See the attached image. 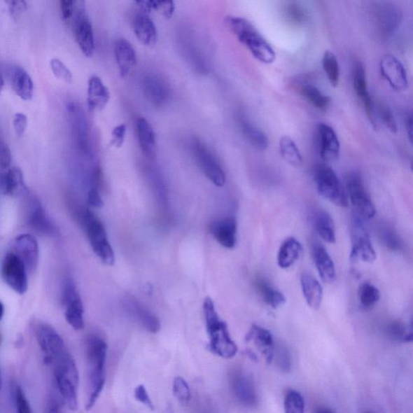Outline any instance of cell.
<instances>
[{"instance_id":"6da1fadb","label":"cell","mask_w":413,"mask_h":413,"mask_svg":"<svg viewBox=\"0 0 413 413\" xmlns=\"http://www.w3.org/2000/svg\"><path fill=\"white\" fill-rule=\"evenodd\" d=\"M36 339L46 362L52 368L54 375L66 376L78 385V372L71 354L64 340L51 326L41 324L36 328Z\"/></svg>"},{"instance_id":"7a4b0ae2","label":"cell","mask_w":413,"mask_h":413,"mask_svg":"<svg viewBox=\"0 0 413 413\" xmlns=\"http://www.w3.org/2000/svg\"><path fill=\"white\" fill-rule=\"evenodd\" d=\"M108 346L102 337L92 335L86 342L88 370V398L86 410H91L99 399L106 383L105 364Z\"/></svg>"},{"instance_id":"3957f363","label":"cell","mask_w":413,"mask_h":413,"mask_svg":"<svg viewBox=\"0 0 413 413\" xmlns=\"http://www.w3.org/2000/svg\"><path fill=\"white\" fill-rule=\"evenodd\" d=\"M204 312L206 332L209 337L210 351L222 358H234L237 353V346L230 335L226 323L217 314L214 301L211 298L204 300Z\"/></svg>"},{"instance_id":"277c9868","label":"cell","mask_w":413,"mask_h":413,"mask_svg":"<svg viewBox=\"0 0 413 413\" xmlns=\"http://www.w3.org/2000/svg\"><path fill=\"white\" fill-rule=\"evenodd\" d=\"M232 33L244 45L257 60L264 64H272L275 60V52L271 45L248 20L238 17L227 19Z\"/></svg>"},{"instance_id":"5b68a950","label":"cell","mask_w":413,"mask_h":413,"mask_svg":"<svg viewBox=\"0 0 413 413\" xmlns=\"http://www.w3.org/2000/svg\"><path fill=\"white\" fill-rule=\"evenodd\" d=\"M83 223L94 253L104 264L112 266L115 262L114 251L102 222L91 211L85 209Z\"/></svg>"},{"instance_id":"8992f818","label":"cell","mask_w":413,"mask_h":413,"mask_svg":"<svg viewBox=\"0 0 413 413\" xmlns=\"http://www.w3.org/2000/svg\"><path fill=\"white\" fill-rule=\"evenodd\" d=\"M314 178L317 190L322 197L333 204L346 208L349 204L346 190L331 167L321 164L316 167Z\"/></svg>"},{"instance_id":"52a82bcc","label":"cell","mask_w":413,"mask_h":413,"mask_svg":"<svg viewBox=\"0 0 413 413\" xmlns=\"http://www.w3.org/2000/svg\"><path fill=\"white\" fill-rule=\"evenodd\" d=\"M372 21L376 36L386 40L398 29L402 14L394 4L386 2L374 3L372 9Z\"/></svg>"},{"instance_id":"ba28073f","label":"cell","mask_w":413,"mask_h":413,"mask_svg":"<svg viewBox=\"0 0 413 413\" xmlns=\"http://www.w3.org/2000/svg\"><path fill=\"white\" fill-rule=\"evenodd\" d=\"M346 194L358 216L363 220L374 218L375 206L370 199L361 176L358 173L348 174L346 180Z\"/></svg>"},{"instance_id":"9c48e42d","label":"cell","mask_w":413,"mask_h":413,"mask_svg":"<svg viewBox=\"0 0 413 413\" xmlns=\"http://www.w3.org/2000/svg\"><path fill=\"white\" fill-rule=\"evenodd\" d=\"M1 277L15 293L23 295L29 288L28 270L20 258L13 252L4 257L1 263Z\"/></svg>"},{"instance_id":"30bf717a","label":"cell","mask_w":413,"mask_h":413,"mask_svg":"<svg viewBox=\"0 0 413 413\" xmlns=\"http://www.w3.org/2000/svg\"><path fill=\"white\" fill-rule=\"evenodd\" d=\"M192 150L195 160L206 178L216 187H224L226 183L225 173L214 153L198 140L194 141Z\"/></svg>"},{"instance_id":"8fae6325","label":"cell","mask_w":413,"mask_h":413,"mask_svg":"<svg viewBox=\"0 0 413 413\" xmlns=\"http://www.w3.org/2000/svg\"><path fill=\"white\" fill-rule=\"evenodd\" d=\"M352 248L351 258L354 261L373 262L376 259V252L369 236L363 219L358 215L354 216L351 227Z\"/></svg>"},{"instance_id":"7c38bea8","label":"cell","mask_w":413,"mask_h":413,"mask_svg":"<svg viewBox=\"0 0 413 413\" xmlns=\"http://www.w3.org/2000/svg\"><path fill=\"white\" fill-rule=\"evenodd\" d=\"M62 301L66 311L65 317L74 330H82L84 329V309L80 295L76 288V284L71 279L66 280L62 291Z\"/></svg>"},{"instance_id":"4fadbf2b","label":"cell","mask_w":413,"mask_h":413,"mask_svg":"<svg viewBox=\"0 0 413 413\" xmlns=\"http://www.w3.org/2000/svg\"><path fill=\"white\" fill-rule=\"evenodd\" d=\"M72 20L79 49L85 56L92 57L95 48L94 31L85 9L84 2H77L76 12Z\"/></svg>"},{"instance_id":"5bb4252c","label":"cell","mask_w":413,"mask_h":413,"mask_svg":"<svg viewBox=\"0 0 413 413\" xmlns=\"http://www.w3.org/2000/svg\"><path fill=\"white\" fill-rule=\"evenodd\" d=\"M381 76L397 92H403L409 86L407 75L403 64L393 55H385L380 60Z\"/></svg>"},{"instance_id":"9a60e30c","label":"cell","mask_w":413,"mask_h":413,"mask_svg":"<svg viewBox=\"0 0 413 413\" xmlns=\"http://www.w3.org/2000/svg\"><path fill=\"white\" fill-rule=\"evenodd\" d=\"M26 219L31 229L38 234L50 237L55 234V226L47 216L38 197L29 198L26 209Z\"/></svg>"},{"instance_id":"2e32d148","label":"cell","mask_w":413,"mask_h":413,"mask_svg":"<svg viewBox=\"0 0 413 413\" xmlns=\"http://www.w3.org/2000/svg\"><path fill=\"white\" fill-rule=\"evenodd\" d=\"M13 253L24 262L28 272H34L38 267L39 246L38 241L31 234H20L15 238Z\"/></svg>"},{"instance_id":"e0dca14e","label":"cell","mask_w":413,"mask_h":413,"mask_svg":"<svg viewBox=\"0 0 413 413\" xmlns=\"http://www.w3.org/2000/svg\"><path fill=\"white\" fill-rule=\"evenodd\" d=\"M232 391L239 403L246 407L258 405V396L253 381L244 372H236L231 379Z\"/></svg>"},{"instance_id":"ac0fdd59","label":"cell","mask_w":413,"mask_h":413,"mask_svg":"<svg viewBox=\"0 0 413 413\" xmlns=\"http://www.w3.org/2000/svg\"><path fill=\"white\" fill-rule=\"evenodd\" d=\"M123 306L132 318L139 322L147 331L157 333L160 330V320L139 300L134 298H126L123 301Z\"/></svg>"},{"instance_id":"d6986e66","label":"cell","mask_w":413,"mask_h":413,"mask_svg":"<svg viewBox=\"0 0 413 413\" xmlns=\"http://www.w3.org/2000/svg\"><path fill=\"white\" fill-rule=\"evenodd\" d=\"M354 88L358 99L361 100L364 106L370 122L375 126L374 104L368 91L366 71L361 62H357L354 64Z\"/></svg>"},{"instance_id":"ffe728a7","label":"cell","mask_w":413,"mask_h":413,"mask_svg":"<svg viewBox=\"0 0 413 413\" xmlns=\"http://www.w3.org/2000/svg\"><path fill=\"white\" fill-rule=\"evenodd\" d=\"M211 234L219 244L226 248H234L237 243V223L235 217L216 220L210 225Z\"/></svg>"},{"instance_id":"44dd1931","label":"cell","mask_w":413,"mask_h":413,"mask_svg":"<svg viewBox=\"0 0 413 413\" xmlns=\"http://www.w3.org/2000/svg\"><path fill=\"white\" fill-rule=\"evenodd\" d=\"M320 155L327 162H335L340 155V141L335 130L329 125H318Z\"/></svg>"},{"instance_id":"7402d4cb","label":"cell","mask_w":413,"mask_h":413,"mask_svg":"<svg viewBox=\"0 0 413 413\" xmlns=\"http://www.w3.org/2000/svg\"><path fill=\"white\" fill-rule=\"evenodd\" d=\"M143 92L148 102L155 107H162L167 102L169 91L162 78L155 75H148L143 78Z\"/></svg>"},{"instance_id":"603a6c76","label":"cell","mask_w":413,"mask_h":413,"mask_svg":"<svg viewBox=\"0 0 413 413\" xmlns=\"http://www.w3.org/2000/svg\"><path fill=\"white\" fill-rule=\"evenodd\" d=\"M246 341L253 342L267 363L273 362L276 346L271 332L262 326L253 325L247 333Z\"/></svg>"},{"instance_id":"cb8c5ba5","label":"cell","mask_w":413,"mask_h":413,"mask_svg":"<svg viewBox=\"0 0 413 413\" xmlns=\"http://www.w3.org/2000/svg\"><path fill=\"white\" fill-rule=\"evenodd\" d=\"M111 98L109 90L102 79L97 76L89 78L88 85V106L91 112H99L108 105Z\"/></svg>"},{"instance_id":"d4e9b609","label":"cell","mask_w":413,"mask_h":413,"mask_svg":"<svg viewBox=\"0 0 413 413\" xmlns=\"http://www.w3.org/2000/svg\"><path fill=\"white\" fill-rule=\"evenodd\" d=\"M114 52L120 76L127 77L136 64V55L134 46L129 41L119 38L115 41Z\"/></svg>"},{"instance_id":"484cf974","label":"cell","mask_w":413,"mask_h":413,"mask_svg":"<svg viewBox=\"0 0 413 413\" xmlns=\"http://www.w3.org/2000/svg\"><path fill=\"white\" fill-rule=\"evenodd\" d=\"M312 257L322 281L328 284L335 282L336 279L335 263L325 247L315 244L312 247Z\"/></svg>"},{"instance_id":"4316f807","label":"cell","mask_w":413,"mask_h":413,"mask_svg":"<svg viewBox=\"0 0 413 413\" xmlns=\"http://www.w3.org/2000/svg\"><path fill=\"white\" fill-rule=\"evenodd\" d=\"M10 78L13 91L23 100H30L34 97V83L29 73L24 68L14 66L10 71Z\"/></svg>"},{"instance_id":"83f0119b","label":"cell","mask_w":413,"mask_h":413,"mask_svg":"<svg viewBox=\"0 0 413 413\" xmlns=\"http://www.w3.org/2000/svg\"><path fill=\"white\" fill-rule=\"evenodd\" d=\"M136 134L143 155L153 160L157 152L156 136L153 127L146 118L137 119Z\"/></svg>"},{"instance_id":"f1b7e54d","label":"cell","mask_w":413,"mask_h":413,"mask_svg":"<svg viewBox=\"0 0 413 413\" xmlns=\"http://www.w3.org/2000/svg\"><path fill=\"white\" fill-rule=\"evenodd\" d=\"M134 34L141 44L146 46L155 45L158 40L156 25L146 13L136 15L132 23Z\"/></svg>"},{"instance_id":"f546056e","label":"cell","mask_w":413,"mask_h":413,"mask_svg":"<svg viewBox=\"0 0 413 413\" xmlns=\"http://www.w3.org/2000/svg\"><path fill=\"white\" fill-rule=\"evenodd\" d=\"M300 284L307 304L312 309H319L323 300V288L318 280L310 274H303Z\"/></svg>"},{"instance_id":"4dcf8cb0","label":"cell","mask_w":413,"mask_h":413,"mask_svg":"<svg viewBox=\"0 0 413 413\" xmlns=\"http://www.w3.org/2000/svg\"><path fill=\"white\" fill-rule=\"evenodd\" d=\"M1 186L4 193L12 197H19L27 192L23 173L18 167L10 168L4 174Z\"/></svg>"},{"instance_id":"1f68e13d","label":"cell","mask_w":413,"mask_h":413,"mask_svg":"<svg viewBox=\"0 0 413 413\" xmlns=\"http://www.w3.org/2000/svg\"><path fill=\"white\" fill-rule=\"evenodd\" d=\"M303 253V247L294 237L286 239L279 248L277 262L279 267L288 269L298 262Z\"/></svg>"},{"instance_id":"d6a6232c","label":"cell","mask_w":413,"mask_h":413,"mask_svg":"<svg viewBox=\"0 0 413 413\" xmlns=\"http://www.w3.org/2000/svg\"><path fill=\"white\" fill-rule=\"evenodd\" d=\"M55 383L63 402L71 411L78 409V384L74 383L71 379L64 375H55Z\"/></svg>"},{"instance_id":"836d02e7","label":"cell","mask_w":413,"mask_h":413,"mask_svg":"<svg viewBox=\"0 0 413 413\" xmlns=\"http://www.w3.org/2000/svg\"><path fill=\"white\" fill-rule=\"evenodd\" d=\"M255 288L265 303L273 309H278L285 304L286 298L282 293L274 288L266 279L258 278L255 280Z\"/></svg>"},{"instance_id":"e575fe53","label":"cell","mask_w":413,"mask_h":413,"mask_svg":"<svg viewBox=\"0 0 413 413\" xmlns=\"http://www.w3.org/2000/svg\"><path fill=\"white\" fill-rule=\"evenodd\" d=\"M314 222L317 234L323 240L330 244L336 242L335 222L329 214L323 210L316 211Z\"/></svg>"},{"instance_id":"d590c367","label":"cell","mask_w":413,"mask_h":413,"mask_svg":"<svg viewBox=\"0 0 413 413\" xmlns=\"http://www.w3.org/2000/svg\"><path fill=\"white\" fill-rule=\"evenodd\" d=\"M240 127L243 135L254 148L261 151L267 149L269 139L264 132L246 119L241 120Z\"/></svg>"},{"instance_id":"8d00e7d4","label":"cell","mask_w":413,"mask_h":413,"mask_svg":"<svg viewBox=\"0 0 413 413\" xmlns=\"http://www.w3.org/2000/svg\"><path fill=\"white\" fill-rule=\"evenodd\" d=\"M299 92L307 102L317 109L325 111L330 104V99L318 88L309 83L301 84Z\"/></svg>"},{"instance_id":"74e56055","label":"cell","mask_w":413,"mask_h":413,"mask_svg":"<svg viewBox=\"0 0 413 413\" xmlns=\"http://www.w3.org/2000/svg\"><path fill=\"white\" fill-rule=\"evenodd\" d=\"M378 237L386 248L393 252L403 250L404 242L393 227L388 225H379L377 229Z\"/></svg>"},{"instance_id":"f35d334b","label":"cell","mask_w":413,"mask_h":413,"mask_svg":"<svg viewBox=\"0 0 413 413\" xmlns=\"http://www.w3.org/2000/svg\"><path fill=\"white\" fill-rule=\"evenodd\" d=\"M280 153L286 161L294 167L303 163V157L295 141L288 136H284L279 141Z\"/></svg>"},{"instance_id":"ab89813d","label":"cell","mask_w":413,"mask_h":413,"mask_svg":"<svg viewBox=\"0 0 413 413\" xmlns=\"http://www.w3.org/2000/svg\"><path fill=\"white\" fill-rule=\"evenodd\" d=\"M386 335L395 342H410L412 341V326H407L400 321L388 323L385 328Z\"/></svg>"},{"instance_id":"60d3db41","label":"cell","mask_w":413,"mask_h":413,"mask_svg":"<svg viewBox=\"0 0 413 413\" xmlns=\"http://www.w3.org/2000/svg\"><path fill=\"white\" fill-rule=\"evenodd\" d=\"M358 299L363 309H372L380 300L379 290L373 284L364 283L360 286Z\"/></svg>"},{"instance_id":"b9f144b4","label":"cell","mask_w":413,"mask_h":413,"mask_svg":"<svg viewBox=\"0 0 413 413\" xmlns=\"http://www.w3.org/2000/svg\"><path fill=\"white\" fill-rule=\"evenodd\" d=\"M322 64L328 80L333 88H336L340 79V67L337 57L331 51H326L323 56Z\"/></svg>"},{"instance_id":"7bdbcfd3","label":"cell","mask_w":413,"mask_h":413,"mask_svg":"<svg viewBox=\"0 0 413 413\" xmlns=\"http://www.w3.org/2000/svg\"><path fill=\"white\" fill-rule=\"evenodd\" d=\"M286 19L295 26L304 25L308 22L309 15L307 10L298 3H289L284 9Z\"/></svg>"},{"instance_id":"ee69618b","label":"cell","mask_w":413,"mask_h":413,"mask_svg":"<svg viewBox=\"0 0 413 413\" xmlns=\"http://www.w3.org/2000/svg\"><path fill=\"white\" fill-rule=\"evenodd\" d=\"M144 10V13H150L152 10H157L167 19H171L176 10L173 1H139L136 2Z\"/></svg>"},{"instance_id":"f6af8a7d","label":"cell","mask_w":413,"mask_h":413,"mask_svg":"<svg viewBox=\"0 0 413 413\" xmlns=\"http://www.w3.org/2000/svg\"><path fill=\"white\" fill-rule=\"evenodd\" d=\"M285 413H305V403L303 396L298 391L290 390L285 396Z\"/></svg>"},{"instance_id":"bcb514c9","label":"cell","mask_w":413,"mask_h":413,"mask_svg":"<svg viewBox=\"0 0 413 413\" xmlns=\"http://www.w3.org/2000/svg\"><path fill=\"white\" fill-rule=\"evenodd\" d=\"M173 393L180 404L188 405L190 400V386L186 380L177 376L173 381Z\"/></svg>"},{"instance_id":"7dc6e473","label":"cell","mask_w":413,"mask_h":413,"mask_svg":"<svg viewBox=\"0 0 413 413\" xmlns=\"http://www.w3.org/2000/svg\"><path fill=\"white\" fill-rule=\"evenodd\" d=\"M284 373H288L291 369V356L288 349L284 346H275L273 361Z\"/></svg>"},{"instance_id":"c3c4849f","label":"cell","mask_w":413,"mask_h":413,"mask_svg":"<svg viewBox=\"0 0 413 413\" xmlns=\"http://www.w3.org/2000/svg\"><path fill=\"white\" fill-rule=\"evenodd\" d=\"M52 72L57 78L63 82L71 83L73 80L72 73L61 60L54 58L50 61Z\"/></svg>"},{"instance_id":"681fc988","label":"cell","mask_w":413,"mask_h":413,"mask_svg":"<svg viewBox=\"0 0 413 413\" xmlns=\"http://www.w3.org/2000/svg\"><path fill=\"white\" fill-rule=\"evenodd\" d=\"M13 393L18 413H33L27 397L19 385L14 386Z\"/></svg>"},{"instance_id":"f907efd6","label":"cell","mask_w":413,"mask_h":413,"mask_svg":"<svg viewBox=\"0 0 413 413\" xmlns=\"http://www.w3.org/2000/svg\"><path fill=\"white\" fill-rule=\"evenodd\" d=\"M377 111L378 115L381 120L383 121L384 125L391 132L396 134L398 128H397L396 121L393 113L391 112V110L384 105H379Z\"/></svg>"},{"instance_id":"816d5d0a","label":"cell","mask_w":413,"mask_h":413,"mask_svg":"<svg viewBox=\"0 0 413 413\" xmlns=\"http://www.w3.org/2000/svg\"><path fill=\"white\" fill-rule=\"evenodd\" d=\"M127 132V126L125 124H121L115 127L112 132V144L116 149H120L122 147L125 143Z\"/></svg>"},{"instance_id":"f5cc1de1","label":"cell","mask_w":413,"mask_h":413,"mask_svg":"<svg viewBox=\"0 0 413 413\" xmlns=\"http://www.w3.org/2000/svg\"><path fill=\"white\" fill-rule=\"evenodd\" d=\"M135 399L140 402L143 405H145L148 409L153 411L155 406H153L150 396L146 388L144 385H139L134 390Z\"/></svg>"},{"instance_id":"db71d44e","label":"cell","mask_w":413,"mask_h":413,"mask_svg":"<svg viewBox=\"0 0 413 413\" xmlns=\"http://www.w3.org/2000/svg\"><path fill=\"white\" fill-rule=\"evenodd\" d=\"M62 19L65 21H71L75 17L77 9V1L73 0H62L60 3Z\"/></svg>"},{"instance_id":"11a10c76","label":"cell","mask_w":413,"mask_h":413,"mask_svg":"<svg viewBox=\"0 0 413 413\" xmlns=\"http://www.w3.org/2000/svg\"><path fill=\"white\" fill-rule=\"evenodd\" d=\"M28 125L27 115L18 113L15 114L13 119V127L15 134L18 137L23 136Z\"/></svg>"},{"instance_id":"9f6ffc18","label":"cell","mask_w":413,"mask_h":413,"mask_svg":"<svg viewBox=\"0 0 413 413\" xmlns=\"http://www.w3.org/2000/svg\"><path fill=\"white\" fill-rule=\"evenodd\" d=\"M12 163V153L4 142L0 141V167L8 169Z\"/></svg>"},{"instance_id":"6f0895ef","label":"cell","mask_w":413,"mask_h":413,"mask_svg":"<svg viewBox=\"0 0 413 413\" xmlns=\"http://www.w3.org/2000/svg\"><path fill=\"white\" fill-rule=\"evenodd\" d=\"M88 203L94 208L102 209L104 206V201L99 192V189L92 188L88 195Z\"/></svg>"},{"instance_id":"680465c9","label":"cell","mask_w":413,"mask_h":413,"mask_svg":"<svg viewBox=\"0 0 413 413\" xmlns=\"http://www.w3.org/2000/svg\"><path fill=\"white\" fill-rule=\"evenodd\" d=\"M7 4L8 5L9 12L13 17H17V15L24 13L27 10V3L24 1H9L7 2Z\"/></svg>"},{"instance_id":"91938a15","label":"cell","mask_w":413,"mask_h":413,"mask_svg":"<svg viewBox=\"0 0 413 413\" xmlns=\"http://www.w3.org/2000/svg\"><path fill=\"white\" fill-rule=\"evenodd\" d=\"M407 134L409 136L410 141H412V116L410 114L406 120Z\"/></svg>"},{"instance_id":"94428289","label":"cell","mask_w":413,"mask_h":413,"mask_svg":"<svg viewBox=\"0 0 413 413\" xmlns=\"http://www.w3.org/2000/svg\"><path fill=\"white\" fill-rule=\"evenodd\" d=\"M46 413H62L59 406L57 405L56 402L51 401L49 405L47 407Z\"/></svg>"},{"instance_id":"6125c7cd","label":"cell","mask_w":413,"mask_h":413,"mask_svg":"<svg viewBox=\"0 0 413 413\" xmlns=\"http://www.w3.org/2000/svg\"><path fill=\"white\" fill-rule=\"evenodd\" d=\"M314 413H335V411L327 407H320L314 411Z\"/></svg>"},{"instance_id":"be15d7a7","label":"cell","mask_w":413,"mask_h":413,"mask_svg":"<svg viewBox=\"0 0 413 413\" xmlns=\"http://www.w3.org/2000/svg\"><path fill=\"white\" fill-rule=\"evenodd\" d=\"M4 314V306L1 301H0V321L2 320Z\"/></svg>"},{"instance_id":"e7e4bbea","label":"cell","mask_w":413,"mask_h":413,"mask_svg":"<svg viewBox=\"0 0 413 413\" xmlns=\"http://www.w3.org/2000/svg\"><path fill=\"white\" fill-rule=\"evenodd\" d=\"M4 86V78L1 75V74H0V94H1Z\"/></svg>"},{"instance_id":"03108f58","label":"cell","mask_w":413,"mask_h":413,"mask_svg":"<svg viewBox=\"0 0 413 413\" xmlns=\"http://www.w3.org/2000/svg\"><path fill=\"white\" fill-rule=\"evenodd\" d=\"M2 383H3L2 375H1V372H0V390H1V388H2Z\"/></svg>"},{"instance_id":"003e7915","label":"cell","mask_w":413,"mask_h":413,"mask_svg":"<svg viewBox=\"0 0 413 413\" xmlns=\"http://www.w3.org/2000/svg\"><path fill=\"white\" fill-rule=\"evenodd\" d=\"M1 336H0V345H1Z\"/></svg>"}]
</instances>
